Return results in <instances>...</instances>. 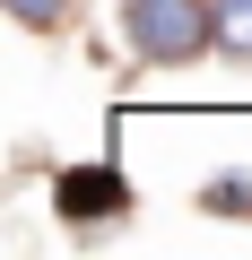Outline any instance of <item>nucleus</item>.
<instances>
[{
	"instance_id": "f257e3e1",
	"label": "nucleus",
	"mask_w": 252,
	"mask_h": 260,
	"mask_svg": "<svg viewBox=\"0 0 252 260\" xmlns=\"http://www.w3.org/2000/svg\"><path fill=\"white\" fill-rule=\"evenodd\" d=\"M122 44L148 70H183L217 52V0H122Z\"/></svg>"
},
{
	"instance_id": "f03ea898",
	"label": "nucleus",
	"mask_w": 252,
	"mask_h": 260,
	"mask_svg": "<svg viewBox=\"0 0 252 260\" xmlns=\"http://www.w3.org/2000/svg\"><path fill=\"white\" fill-rule=\"evenodd\" d=\"M52 217L61 225H113V217H131V174H122L113 156L61 165L52 174Z\"/></svg>"
},
{
	"instance_id": "7ed1b4c3",
	"label": "nucleus",
	"mask_w": 252,
	"mask_h": 260,
	"mask_svg": "<svg viewBox=\"0 0 252 260\" xmlns=\"http://www.w3.org/2000/svg\"><path fill=\"white\" fill-rule=\"evenodd\" d=\"M200 208L226 217V225H252V174H209L200 182Z\"/></svg>"
},
{
	"instance_id": "20e7f679",
	"label": "nucleus",
	"mask_w": 252,
	"mask_h": 260,
	"mask_svg": "<svg viewBox=\"0 0 252 260\" xmlns=\"http://www.w3.org/2000/svg\"><path fill=\"white\" fill-rule=\"evenodd\" d=\"M217 52L252 61V0H217Z\"/></svg>"
},
{
	"instance_id": "39448f33",
	"label": "nucleus",
	"mask_w": 252,
	"mask_h": 260,
	"mask_svg": "<svg viewBox=\"0 0 252 260\" xmlns=\"http://www.w3.org/2000/svg\"><path fill=\"white\" fill-rule=\"evenodd\" d=\"M0 9H9L18 26H35V35H52V26H61V18L78 9V0H0Z\"/></svg>"
}]
</instances>
